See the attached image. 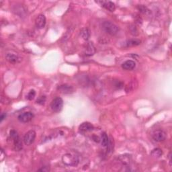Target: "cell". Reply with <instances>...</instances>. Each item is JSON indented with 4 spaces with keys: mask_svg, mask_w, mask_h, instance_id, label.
Returning <instances> with one entry per match:
<instances>
[{
    "mask_svg": "<svg viewBox=\"0 0 172 172\" xmlns=\"http://www.w3.org/2000/svg\"><path fill=\"white\" fill-rule=\"evenodd\" d=\"M34 118V114L30 112H26L21 114L18 116V119L19 121H20L21 122H30L31 120Z\"/></svg>",
    "mask_w": 172,
    "mask_h": 172,
    "instance_id": "cell-8",
    "label": "cell"
},
{
    "mask_svg": "<svg viewBox=\"0 0 172 172\" xmlns=\"http://www.w3.org/2000/svg\"><path fill=\"white\" fill-rule=\"evenodd\" d=\"M62 161L67 166H76L79 163V157L72 153H67L63 155Z\"/></svg>",
    "mask_w": 172,
    "mask_h": 172,
    "instance_id": "cell-1",
    "label": "cell"
},
{
    "mask_svg": "<svg viewBox=\"0 0 172 172\" xmlns=\"http://www.w3.org/2000/svg\"><path fill=\"white\" fill-rule=\"evenodd\" d=\"M58 90H59V92L62 93L67 94V93H71L73 92L74 90H73V87L71 86L67 85V84H63V85H61L58 87Z\"/></svg>",
    "mask_w": 172,
    "mask_h": 172,
    "instance_id": "cell-13",
    "label": "cell"
},
{
    "mask_svg": "<svg viewBox=\"0 0 172 172\" xmlns=\"http://www.w3.org/2000/svg\"><path fill=\"white\" fill-rule=\"evenodd\" d=\"M5 59L12 64L19 63L22 61V57L15 51H9L5 54Z\"/></svg>",
    "mask_w": 172,
    "mask_h": 172,
    "instance_id": "cell-3",
    "label": "cell"
},
{
    "mask_svg": "<svg viewBox=\"0 0 172 172\" xmlns=\"http://www.w3.org/2000/svg\"><path fill=\"white\" fill-rule=\"evenodd\" d=\"M98 4H101V5L102 7L106 9L107 10L110 12H114L116 9V5L112 2H105V1H101V2H96Z\"/></svg>",
    "mask_w": 172,
    "mask_h": 172,
    "instance_id": "cell-11",
    "label": "cell"
},
{
    "mask_svg": "<svg viewBox=\"0 0 172 172\" xmlns=\"http://www.w3.org/2000/svg\"><path fill=\"white\" fill-rule=\"evenodd\" d=\"M45 101H46V97L45 96H41L39 98H38L37 100V104H41V105H43L44 104Z\"/></svg>",
    "mask_w": 172,
    "mask_h": 172,
    "instance_id": "cell-21",
    "label": "cell"
},
{
    "mask_svg": "<svg viewBox=\"0 0 172 172\" xmlns=\"http://www.w3.org/2000/svg\"><path fill=\"white\" fill-rule=\"evenodd\" d=\"M79 131L82 132H90L92 131L94 129V126L92 124H91L90 122H83L82 124L79 126Z\"/></svg>",
    "mask_w": 172,
    "mask_h": 172,
    "instance_id": "cell-10",
    "label": "cell"
},
{
    "mask_svg": "<svg viewBox=\"0 0 172 172\" xmlns=\"http://www.w3.org/2000/svg\"><path fill=\"white\" fill-rule=\"evenodd\" d=\"M36 96V92H35V90H31L30 92H29V93H28V95H27V98L29 100H33L34 98V97Z\"/></svg>",
    "mask_w": 172,
    "mask_h": 172,
    "instance_id": "cell-20",
    "label": "cell"
},
{
    "mask_svg": "<svg viewBox=\"0 0 172 172\" xmlns=\"http://www.w3.org/2000/svg\"><path fill=\"white\" fill-rule=\"evenodd\" d=\"M36 132L33 130L28 131L24 137V142L26 145H30L34 142L36 139Z\"/></svg>",
    "mask_w": 172,
    "mask_h": 172,
    "instance_id": "cell-6",
    "label": "cell"
},
{
    "mask_svg": "<svg viewBox=\"0 0 172 172\" xmlns=\"http://www.w3.org/2000/svg\"><path fill=\"white\" fill-rule=\"evenodd\" d=\"M80 35L84 40H87L90 37V31L89 29L87 28H82L80 31Z\"/></svg>",
    "mask_w": 172,
    "mask_h": 172,
    "instance_id": "cell-16",
    "label": "cell"
},
{
    "mask_svg": "<svg viewBox=\"0 0 172 172\" xmlns=\"http://www.w3.org/2000/svg\"><path fill=\"white\" fill-rule=\"evenodd\" d=\"M49 170H50L49 168H48V167H43L42 168L38 170V171H48Z\"/></svg>",
    "mask_w": 172,
    "mask_h": 172,
    "instance_id": "cell-24",
    "label": "cell"
},
{
    "mask_svg": "<svg viewBox=\"0 0 172 172\" xmlns=\"http://www.w3.org/2000/svg\"><path fill=\"white\" fill-rule=\"evenodd\" d=\"M131 34H133V35H137L138 34V30H137V28H136L135 26H131Z\"/></svg>",
    "mask_w": 172,
    "mask_h": 172,
    "instance_id": "cell-22",
    "label": "cell"
},
{
    "mask_svg": "<svg viewBox=\"0 0 172 172\" xmlns=\"http://www.w3.org/2000/svg\"><path fill=\"white\" fill-rule=\"evenodd\" d=\"M101 141H102V145L103 147H107L109 145V138L108 137V135L106 134L105 132L102 133L101 135Z\"/></svg>",
    "mask_w": 172,
    "mask_h": 172,
    "instance_id": "cell-15",
    "label": "cell"
},
{
    "mask_svg": "<svg viewBox=\"0 0 172 172\" xmlns=\"http://www.w3.org/2000/svg\"><path fill=\"white\" fill-rule=\"evenodd\" d=\"M119 160L121 161V163H122L123 165H128L130 164V161H131V157L129 156H126V155H121L119 157Z\"/></svg>",
    "mask_w": 172,
    "mask_h": 172,
    "instance_id": "cell-19",
    "label": "cell"
},
{
    "mask_svg": "<svg viewBox=\"0 0 172 172\" xmlns=\"http://www.w3.org/2000/svg\"><path fill=\"white\" fill-rule=\"evenodd\" d=\"M141 41L137 40V39H131L128 40L126 42V47H135V46H138L141 44Z\"/></svg>",
    "mask_w": 172,
    "mask_h": 172,
    "instance_id": "cell-17",
    "label": "cell"
},
{
    "mask_svg": "<svg viewBox=\"0 0 172 172\" xmlns=\"http://www.w3.org/2000/svg\"><path fill=\"white\" fill-rule=\"evenodd\" d=\"M5 117H6V114H4V113H3V114H2V115H1V122H2L3 121H4V120L5 118Z\"/></svg>",
    "mask_w": 172,
    "mask_h": 172,
    "instance_id": "cell-26",
    "label": "cell"
},
{
    "mask_svg": "<svg viewBox=\"0 0 172 172\" xmlns=\"http://www.w3.org/2000/svg\"><path fill=\"white\" fill-rule=\"evenodd\" d=\"M102 28L107 34L114 36L118 33V27L112 22L110 21H105L103 22Z\"/></svg>",
    "mask_w": 172,
    "mask_h": 172,
    "instance_id": "cell-2",
    "label": "cell"
},
{
    "mask_svg": "<svg viewBox=\"0 0 172 172\" xmlns=\"http://www.w3.org/2000/svg\"><path fill=\"white\" fill-rule=\"evenodd\" d=\"M93 140L94 141L97 142H99L100 141H101V139H100L98 137H97V136H93Z\"/></svg>",
    "mask_w": 172,
    "mask_h": 172,
    "instance_id": "cell-25",
    "label": "cell"
},
{
    "mask_svg": "<svg viewBox=\"0 0 172 172\" xmlns=\"http://www.w3.org/2000/svg\"><path fill=\"white\" fill-rule=\"evenodd\" d=\"M10 137L12 138L14 141V144L16 147V149L18 151H20L22 149V141L20 137H19L18 132L14 130H12L10 131Z\"/></svg>",
    "mask_w": 172,
    "mask_h": 172,
    "instance_id": "cell-5",
    "label": "cell"
},
{
    "mask_svg": "<svg viewBox=\"0 0 172 172\" xmlns=\"http://www.w3.org/2000/svg\"><path fill=\"white\" fill-rule=\"evenodd\" d=\"M151 155L153 157L159 158V157H160L162 155H163V151H162L161 149H159V148H156V149H153L151 153Z\"/></svg>",
    "mask_w": 172,
    "mask_h": 172,
    "instance_id": "cell-18",
    "label": "cell"
},
{
    "mask_svg": "<svg viewBox=\"0 0 172 172\" xmlns=\"http://www.w3.org/2000/svg\"><path fill=\"white\" fill-rule=\"evenodd\" d=\"M136 63L134 61L128 60L122 64V68L125 70H132L135 69Z\"/></svg>",
    "mask_w": 172,
    "mask_h": 172,
    "instance_id": "cell-14",
    "label": "cell"
},
{
    "mask_svg": "<svg viewBox=\"0 0 172 172\" xmlns=\"http://www.w3.org/2000/svg\"><path fill=\"white\" fill-rule=\"evenodd\" d=\"M46 22L47 20L45 16L43 14H39L35 20L36 26L40 29L43 28L45 26V25H46Z\"/></svg>",
    "mask_w": 172,
    "mask_h": 172,
    "instance_id": "cell-9",
    "label": "cell"
},
{
    "mask_svg": "<svg viewBox=\"0 0 172 172\" xmlns=\"http://www.w3.org/2000/svg\"><path fill=\"white\" fill-rule=\"evenodd\" d=\"M152 137L156 142H162L166 139V133L162 130H157L153 133Z\"/></svg>",
    "mask_w": 172,
    "mask_h": 172,
    "instance_id": "cell-7",
    "label": "cell"
},
{
    "mask_svg": "<svg viewBox=\"0 0 172 172\" xmlns=\"http://www.w3.org/2000/svg\"><path fill=\"white\" fill-rule=\"evenodd\" d=\"M96 52L95 47L93 46V44L92 43H87L86 46L84 48V53L86 55V56H92Z\"/></svg>",
    "mask_w": 172,
    "mask_h": 172,
    "instance_id": "cell-12",
    "label": "cell"
},
{
    "mask_svg": "<svg viewBox=\"0 0 172 172\" xmlns=\"http://www.w3.org/2000/svg\"><path fill=\"white\" fill-rule=\"evenodd\" d=\"M139 9L141 12L143 13V14H146V13H147L149 11L148 9L146 8V7H145V6H143V5H140V6H139Z\"/></svg>",
    "mask_w": 172,
    "mask_h": 172,
    "instance_id": "cell-23",
    "label": "cell"
},
{
    "mask_svg": "<svg viewBox=\"0 0 172 172\" xmlns=\"http://www.w3.org/2000/svg\"><path fill=\"white\" fill-rule=\"evenodd\" d=\"M63 101L59 97H57L53 100L51 104V108L54 112H59L63 108Z\"/></svg>",
    "mask_w": 172,
    "mask_h": 172,
    "instance_id": "cell-4",
    "label": "cell"
}]
</instances>
